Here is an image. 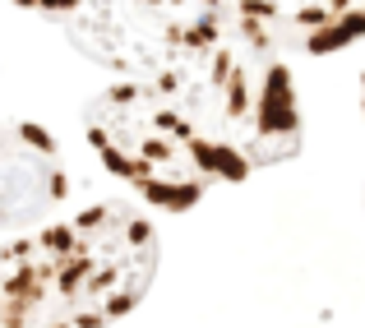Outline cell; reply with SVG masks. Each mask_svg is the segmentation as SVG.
<instances>
[{
    "label": "cell",
    "instance_id": "6da1fadb",
    "mask_svg": "<svg viewBox=\"0 0 365 328\" xmlns=\"http://www.w3.org/2000/svg\"><path fill=\"white\" fill-rule=\"evenodd\" d=\"M83 125L125 185L171 213L301 148L292 70L241 14L213 42L107 88Z\"/></svg>",
    "mask_w": 365,
    "mask_h": 328
},
{
    "label": "cell",
    "instance_id": "3957f363",
    "mask_svg": "<svg viewBox=\"0 0 365 328\" xmlns=\"http://www.w3.org/2000/svg\"><path fill=\"white\" fill-rule=\"evenodd\" d=\"M70 176L61 167L51 134L28 121L0 125V231L42 222L65 204Z\"/></svg>",
    "mask_w": 365,
    "mask_h": 328
},
{
    "label": "cell",
    "instance_id": "277c9868",
    "mask_svg": "<svg viewBox=\"0 0 365 328\" xmlns=\"http://www.w3.org/2000/svg\"><path fill=\"white\" fill-rule=\"evenodd\" d=\"M236 14L273 51H342L365 37V0H236Z\"/></svg>",
    "mask_w": 365,
    "mask_h": 328
},
{
    "label": "cell",
    "instance_id": "7a4b0ae2",
    "mask_svg": "<svg viewBox=\"0 0 365 328\" xmlns=\"http://www.w3.org/2000/svg\"><path fill=\"white\" fill-rule=\"evenodd\" d=\"M158 231L130 204H102L0 245V328H107L143 301Z\"/></svg>",
    "mask_w": 365,
    "mask_h": 328
}]
</instances>
